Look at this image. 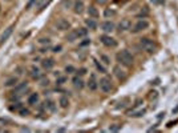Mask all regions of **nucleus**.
I'll return each mask as SVG.
<instances>
[{
    "label": "nucleus",
    "instance_id": "1",
    "mask_svg": "<svg viewBox=\"0 0 178 133\" xmlns=\"http://www.w3.org/2000/svg\"><path fill=\"white\" fill-rule=\"evenodd\" d=\"M117 61L124 66H132L133 65V55L128 51V49H122L121 52L117 53Z\"/></svg>",
    "mask_w": 178,
    "mask_h": 133
},
{
    "label": "nucleus",
    "instance_id": "2",
    "mask_svg": "<svg viewBox=\"0 0 178 133\" xmlns=\"http://www.w3.org/2000/svg\"><path fill=\"white\" fill-rule=\"evenodd\" d=\"M140 44H141V47H142V48H144L147 53H154L156 51H157V45H156V43H154L153 40H150V39H147V37L141 39Z\"/></svg>",
    "mask_w": 178,
    "mask_h": 133
},
{
    "label": "nucleus",
    "instance_id": "3",
    "mask_svg": "<svg viewBox=\"0 0 178 133\" xmlns=\"http://www.w3.org/2000/svg\"><path fill=\"white\" fill-rule=\"evenodd\" d=\"M99 87L104 93H109V92L113 89V84H112V80H110L109 77H103V79H100Z\"/></svg>",
    "mask_w": 178,
    "mask_h": 133
},
{
    "label": "nucleus",
    "instance_id": "4",
    "mask_svg": "<svg viewBox=\"0 0 178 133\" xmlns=\"http://www.w3.org/2000/svg\"><path fill=\"white\" fill-rule=\"evenodd\" d=\"M86 33H88V29L77 28V29H75V31L71 32V33L68 35V40L69 41H73V40H76L77 37H84V36H86Z\"/></svg>",
    "mask_w": 178,
    "mask_h": 133
},
{
    "label": "nucleus",
    "instance_id": "5",
    "mask_svg": "<svg viewBox=\"0 0 178 133\" xmlns=\"http://www.w3.org/2000/svg\"><path fill=\"white\" fill-rule=\"evenodd\" d=\"M100 40H101V43H103L105 47H108V48H114V47H117V40L109 35H103L100 37Z\"/></svg>",
    "mask_w": 178,
    "mask_h": 133
},
{
    "label": "nucleus",
    "instance_id": "6",
    "mask_svg": "<svg viewBox=\"0 0 178 133\" xmlns=\"http://www.w3.org/2000/svg\"><path fill=\"white\" fill-rule=\"evenodd\" d=\"M149 28V21L145 20V19H141V20H138L136 24H134L133 27V32L134 33H138V32H142L145 31V29Z\"/></svg>",
    "mask_w": 178,
    "mask_h": 133
},
{
    "label": "nucleus",
    "instance_id": "7",
    "mask_svg": "<svg viewBox=\"0 0 178 133\" xmlns=\"http://www.w3.org/2000/svg\"><path fill=\"white\" fill-rule=\"evenodd\" d=\"M88 88L90 89V91H96L97 88H99V81H97V77H96V75H90L89 76V80H88Z\"/></svg>",
    "mask_w": 178,
    "mask_h": 133
},
{
    "label": "nucleus",
    "instance_id": "8",
    "mask_svg": "<svg viewBox=\"0 0 178 133\" xmlns=\"http://www.w3.org/2000/svg\"><path fill=\"white\" fill-rule=\"evenodd\" d=\"M130 27H132V21L129 19H122L118 24V31L120 32H125V31H129Z\"/></svg>",
    "mask_w": 178,
    "mask_h": 133
},
{
    "label": "nucleus",
    "instance_id": "9",
    "mask_svg": "<svg viewBox=\"0 0 178 133\" xmlns=\"http://www.w3.org/2000/svg\"><path fill=\"white\" fill-rule=\"evenodd\" d=\"M84 3H82L81 0H76L75 3H73V12L76 15H81L84 12Z\"/></svg>",
    "mask_w": 178,
    "mask_h": 133
},
{
    "label": "nucleus",
    "instance_id": "10",
    "mask_svg": "<svg viewBox=\"0 0 178 133\" xmlns=\"http://www.w3.org/2000/svg\"><path fill=\"white\" fill-rule=\"evenodd\" d=\"M12 31H14V25H11V27H8L5 31L1 33V36H0V44H3L4 41H7L8 37H10L11 35H12Z\"/></svg>",
    "mask_w": 178,
    "mask_h": 133
},
{
    "label": "nucleus",
    "instance_id": "11",
    "mask_svg": "<svg viewBox=\"0 0 178 133\" xmlns=\"http://www.w3.org/2000/svg\"><path fill=\"white\" fill-rule=\"evenodd\" d=\"M56 25H57V28L60 29V31H67V29H69V27H71L69 21L65 20V19H58Z\"/></svg>",
    "mask_w": 178,
    "mask_h": 133
},
{
    "label": "nucleus",
    "instance_id": "12",
    "mask_svg": "<svg viewBox=\"0 0 178 133\" xmlns=\"http://www.w3.org/2000/svg\"><path fill=\"white\" fill-rule=\"evenodd\" d=\"M101 28H103L104 32L109 33V32L114 31V23L113 21H104L103 24H101Z\"/></svg>",
    "mask_w": 178,
    "mask_h": 133
},
{
    "label": "nucleus",
    "instance_id": "13",
    "mask_svg": "<svg viewBox=\"0 0 178 133\" xmlns=\"http://www.w3.org/2000/svg\"><path fill=\"white\" fill-rule=\"evenodd\" d=\"M41 64H43V68H44V69H52L53 65H55V60L53 59H44L43 61H41Z\"/></svg>",
    "mask_w": 178,
    "mask_h": 133
},
{
    "label": "nucleus",
    "instance_id": "14",
    "mask_svg": "<svg viewBox=\"0 0 178 133\" xmlns=\"http://www.w3.org/2000/svg\"><path fill=\"white\" fill-rule=\"evenodd\" d=\"M86 11H88V15L90 16V18H93V19L99 18V15H100V14H99V10H97L94 5H89Z\"/></svg>",
    "mask_w": 178,
    "mask_h": 133
},
{
    "label": "nucleus",
    "instance_id": "15",
    "mask_svg": "<svg viewBox=\"0 0 178 133\" xmlns=\"http://www.w3.org/2000/svg\"><path fill=\"white\" fill-rule=\"evenodd\" d=\"M72 83H73V85H75L76 88H79V89H81V88L84 87V81H82L81 76H76V77H73Z\"/></svg>",
    "mask_w": 178,
    "mask_h": 133
},
{
    "label": "nucleus",
    "instance_id": "16",
    "mask_svg": "<svg viewBox=\"0 0 178 133\" xmlns=\"http://www.w3.org/2000/svg\"><path fill=\"white\" fill-rule=\"evenodd\" d=\"M114 75H116L120 80H125V77H126V75H125V72H124L122 69H121L120 66H116L114 68Z\"/></svg>",
    "mask_w": 178,
    "mask_h": 133
},
{
    "label": "nucleus",
    "instance_id": "17",
    "mask_svg": "<svg viewBox=\"0 0 178 133\" xmlns=\"http://www.w3.org/2000/svg\"><path fill=\"white\" fill-rule=\"evenodd\" d=\"M85 25L89 29H96L97 28V23L94 21V19H86L85 20Z\"/></svg>",
    "mask_w": 178,
    "mask_h": 133
},
{
    "label": "nucleus",
    "instance_id": "18",
    "mask_svg": "<svg viewBox=\"0 0 178 133\" xmlns=\"http://www.w3.org/2000/svg\"><path fill=\"white\" fill-rule=\"evenodd\" d=\"M37 101H39V95L37 93H32V95L29 96V98H28V104H31V105H35Z\"/></svg>",
    "mask_w": 178,
    "mask_h": 133
},
{
    "label": "nucleus",
    "instance_id": "19",
    "mask_svg": "<svg viewBox=\"0 0 178 133\" xmlns=\"http://www.w3.org/2000/svg\"><path fill=\"white\" fill-rule=\"evenodd\" d=\"M58 104H60V107H61V108H68V105H69L68 97H65V96L60 97V101H58Z\"/></svg>",
    "mask_w": 178,
    "mask_h": 133
},
{
    "label": "nucleus",
    "instance_id": "20",
    "mask_svg": "<svg viewBox=\"0 0 178 133\" xmlns=\"http://www.w3.org/2000/svg\"><path fill=\"white\" fill-rule=\"evenodd\" d=\"M45 108L47 109H49V111H55V102L53 101H51V100H48V101H45Z\"/></svg>",
    "mask_w": 178,
    "mask_h": 133
},
{
    "label": "nucleus",
    "instance_id": "21",
    "mask_svg": "<svg viewBox=\"0 0 178 133\" xmlns=\"http://www.w3.org/2000/svg\"><path fill=\"white\" fill-rule=\"evenodd\" d=\"M31 75H32V77H33V79H39V77H40V72H39V69L37 68H32V72H31Z\"/></svg>",
    "mask_w": 178,
    "mask_h": 133
},
{
    "label": "nucleus",
    "instance_id": "22",
    "mask_svg": "<svg viewBox=\"0 0 178 133\" xmlns=\"http://www.w3.org/2000/svg\"><path fill=\"white\" fill-rule=\"evenodd\" d=\"M94 64H96V66H97V69H99V71H100V72H101V73H105V72H106V69H105V68H104V66H103V65H101V64H100V63H99V61H97V60H94Z\"/></svg>",
    "mask_w": 178,
    "mask_h": 133
},
{
    "label": "nucleus",
    "instance_id": "23",
    "mask_svg": "<svg viewBox=\"0 0 178 133\" xmlns=\"http://www.w3.org/2000/svg\"><path fill=\"white\" fill-rule=\"evenodd\" d=\"M104 15H105L106 18H112V16H114V15H116V11H112V10H105Z\"/></svg>",
    "mask_w": 178,
    "mask_h": 133
},
{
    "label": "nucleus",
    "instance_id": "24",
    "mask_svg": "<svg viewBox=\"0 0 178 133\" xmlns=\"http://www.w3.org/2000/svg\"><path fill=\"white\" fill-rule=\"evenodd\" d=\"M101 60L104 61V64H105V65H109V64H110V59L108 56H105V55H101Z\"/></svg>",
    "mask_w": 178,
    "mask_h": 133
},
{
    "label": "nucleus",
    "instance_id": "25",
    "mask_svg": "<svg viewBox=\"0 0 178 133\" xmlns=\"http://www.w3.org/2000/svg\"><path fill=\"white\" fill-rule=\"evenodd\" d=\"M16 81H17L16 79H10V80L5 83V87H12V85L16 84Z\"/></svg>",
    "mask_w": 178,
    "mask_h": 133
},
{
    "label": "nucleus",
    "instance_id": "26",
    "mask_svg": "<svg viewBox=\"0 0 178 133\" xmlns=\"http://www.w3.org/2000/svg\"><path fill=\"white\" fill-rule=\"evenodd\" d=\"M65 71H67L68 73H73V72H76L75 66H72V65H67V68H65Z\"/></svg>",
    "mask_w": 178,
    "mask_h": 133
},
{
    "label": "nucleus",
    "instance_id": "27",
    "mask_svg": "<svg viewBox=\"0 0 178 133\" xmlns=\"http://www.w3.org/2000/svg\"><path fill=\"white\" fill-rule=\"evenodd\" d=\"M85 73H86V69H85V68H81V69L77 71V75H79V76H82V75H85Z\"/></svg>",
    "mask_w": 178,
    "mask_h": 133
},
{
    "label": "nucleus",
    "instance_id": "28",
    "mask_svg": "<svg viewBox=\"0 0 178 133\" xmlns=\"http://www.w3.org/2000/svg\"><path fill=\"white\" fill-rule=\"evenodd\" d=\"M20 115L27 116V115H29V111H28V109H20Z\"/></svg>",
    "mask_w": 178,
    "mask_h": 133
},
{
    "label": "nucleus",
    "instance_id": "29",
    "mask_svg": "<svg viewBox=\"0 0 178 133\" xmlns=\"http://www.w3.org/2000/svg\"><path fill=\"white\" fill-rule=\"evenodd\" d=\"M65 81H67L65 77H60V79H57V84H64Z\"/></svg>",
    "mask_w": 178,
    "mask_h": 133
},
{
    "label": "nucleus",
    "instance_id": "30",
    "mask_svg": "<svg viewBox=\"0 0 178 133\" xmlns=\"http://www.w3.org/2000/svg\"><path fill=\"white\" fill-rule=\"evenodd\" d=\"M88 44H90V40H88V39H85V41H82L80 45L81 47H84V45H88Z\"/></svg>",
    "mask_w": 178,
    "mask_h": 133
},
{
    "label": "nucleus",
    "instance_id": "31",
    "mask_svg": "<svg viewBox=\"0 0 178 133\" xmlns=\"http://www.w3.org/2000/svg\"><path fill=\"white\" fill-rule=\"evenodd\" d=\"M40 43H47V44H49L51 40H49V39H40Z\"/></svg>",
    "mask_w": 178,
    "mask_h": 133
},
{
    "label": "nucleus",
    "instance_id": "32",
    "mask_svg": "<svg viewBox=\"0 0 178 133\" xmlns=\"http://www.w3.org/2000/svg\"><path fill=\"white\" fill-rule=\"evenodd\" d=\"M97 3L99 4H105V3H108V0H96Z\"/></svg>",
    "mask_w": 178,
    "mask_h": 133
},
{
    "label": "nucleus",
    "instance_id": "33",
    "mask_svg": "<svg viewBox=\"0 0 178 133\" xmlns=\"http://www.w3.org/2000/svg\"><path fill=\"white\" fill-rule=\"evenodd\" d=\"M60 49H61V47H60V45L55 47V48H53V52H60Z\"/></svg>",
    "mask_w": 178,
    "mask_h": 133
},
{
    "label": "nucleus",
    "instance_id": "34",
    "mask_svg": "<svg viewBox=\"0 0 178 133\" xmlns=\"http://www.w3.org/2000/svg\"><path fill=\"white\" fill-rule=\"evenodd\" d=\"M35 1H36V0H31V1H29V3H28L27 8H31V7H32V4H33V3H35Z\"/></svg>",
    "mask_w": 178,
    "mask_h": 133
},
{
    "label": "nucleus",
    "instance_id": "35",
    "mask_svg": "<svg viewBox=\"0 0 178 133\" xmlns=\"http://www.w3.org/2000/svg\"><path fill=\"white\" fill-rule=\"evenodd\" d=\"M120 128H121L120 125H118V126H112V128H110V130H118Z\"/></svg>",
    "mask_w": 178,
    "mask_h": 133
},
{
    "label": "nucleus",
    "instance_id": "36",
    "mask_svg": "<svg viewBox=\"0 0 178 133\" xmlns=\"http://www.w3.org/2000/svg\"><path fill=\"white\" fill-rule=\"evenodd\" d=\"M164 0H152V3H156V4H160V3H162Z\"/></svg>",
    "mask_w": 178,
    "mask_h": 133
}]
</instances>
